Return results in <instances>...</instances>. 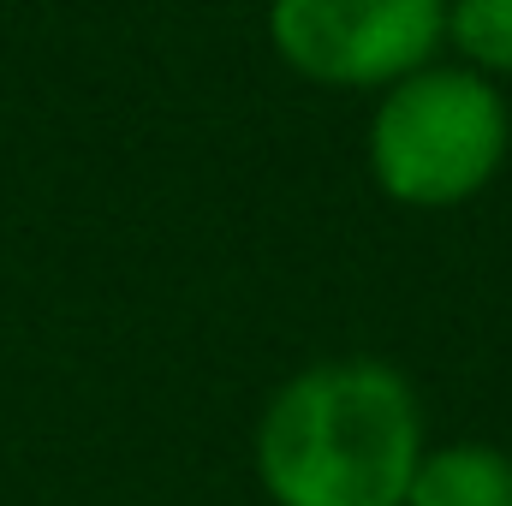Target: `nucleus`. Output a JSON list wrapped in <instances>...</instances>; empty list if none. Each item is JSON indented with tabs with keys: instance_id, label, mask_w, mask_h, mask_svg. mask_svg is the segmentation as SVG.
Here are the masks:
<instances>
[{
	"instance_id": "1",
	"label": "nucleus",
	"mask_w": 512,
	"mask_h": 506,
	"mask_svg": "<svg viewBox=\"0 0 512 506\" xmlns=\"http://www.w3.org/2000/svg\"><path fill=\"white\" fill-rule=\"evenodd\" d=\"M429 447L423 399L382 358H322L256 417V483L274 506H405Z\"/></svg>"
},
{
	"instance_id": "5",
	"label": "nucleus",
	"mask_w": 512,
	"mask_h": 506,
	"mask_svg": "<svg viewBox=\"0 0 512 506\" xmlns=\"http://www.w3.org/2000/svg\"><path fill=\"white\" fill-rule=\"evenodd\" d=\"M447 48L489 84L512 78V0H447Z\"/></svg>"
},
{
	"instance_id": "3",
	"label": "nucleus",
	"mask_w": 512,
	"mask_h": 506,
	"mask_svg": "<svg viewBox=\"0 0 512 506\" xmlns=\"http://www.w3.org/2000/svg\"><path fill=\"white\" fill-rule=\"evenodd\" d=\"M280 66L322 90H376L435 66L447 0H268Z\"/></svg>"
},
{
	"instance_id": "4",
	"label": "nucleus",
	"mask_w": 512,
	"mask_h": 506,
	"mask_svg": "<svg viewBox=\"0 0 512 506\" xmlns=\"http://www.w3.org/2000/svg\"><path fill=\"white\" fill-rule=\"evenodd\" d=\"M405 506H512V453L495 441L423 447Z\"/></svg>"
},
{
	"instance_id": "2",
	"label": "nucleus",
	"mask_w": 512,
	"mask_h": 506,
	"mask_svg": "<svg viewBox=\"0 0 512 506\" xmlns=\"http://www.w3.org/2000/svg\"><path fill=\"white\" fill-rule=\"evenodd\" d=\"M512 149V108L501 84L471 66H423L376 96V120L364 137L370 179L387 203L441 215L483 197Z\"/></svg>"
}]
</instances>
